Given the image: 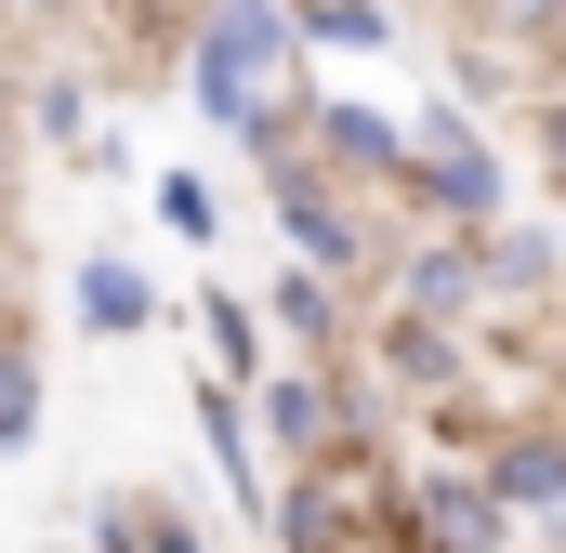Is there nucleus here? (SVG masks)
<instances>
[{"label":"nucleus","mask_w":566,"mask_h":553,"mask_svg":"<svg viewBox=\"0 0 566 553\" xmlns=\"http://www.w3.org/2000/svg\"><path fill=\"white\" fill-rule=\"evenodd\" d=\"M198 330H211V356H224V383H238V369H264V316H251L238 290H211V303H198Z\"/></svg>","instance_id":"obj_14"},{"label":"nucleus","mask_w":566,"mask_h":553,"mask_svg":"<svg viewBox=\"0 0 566 553\" xmlns=\"http://www.w3.org/2000/svg\"><path fill=\"white\" fill-rule=\"evenodd\" d=\"M409 528H422V553H501V501L474 474H422L409 488Z\"/></svg>","instance_id":"obj_4"},{"label":"nucleus","mask_w":566,"mask_h":553,"mask_svg":"<svg viewBox=\"0 0 566 553\" xmlns=\"http://www.w3.org/2000/svg\"><path fill=\"white\" fill-rule=\"evenodd\" d=\"M409 171H422V198H448L461 225H501V145H474V119H422V145H409Z\"/></svg>","instance_id":"obj_2"},{"label":"nucleus","mask_w":566,"mask_h":553,"mask_svg":"<svg viewBox=\"0 0 566 553\" xmlns=\"http://www.w3.org/2000/svg\"><path fill=\"white\" fill-rule=\"evenodd\" d=\"M488 276H474V238H434V251H409V316H461Z\"/></svg>","instance_id":"obj_10"},{"label":"nucleus","mask_w":566,"mask_h":553,"mask_svg":"<svg viewBox=\"0 0 566 553\" xmlns=\"http://www.w3.org/2000/svg\"><path fill=\"white\" fill-rule=\"evenodd\" d=\"M277 316H290V343H329V330H343V303H329V276H316V264L277 290Z\"/></svg>","instance_id":"obj_17"},{"label":"nucleus","mask_w":566,"mask_h":553,"mask_svg":"<svg viewBox=\"0 0 566 553\" xmlns=\"http://www.w3.org/2000/svg\"><path fill=\"white\" fill-rule=\"evenodd\" d=\"M382 369H396V383H448L461 356H448V330H434V316H396V330H382Z\"/></svg>","instance_id":"obj_15"},{"label":"nucleus","mask_w":566,"mask_h":553,"mask_svg":"<svg viewBox=\"0 0 566 553\" xmlns=\"http://www.w3.org/2000/svg\"><path fill=\"white\" fill-rule=\"evenodd\" d=\"M290 53H303V40H290L277 0H224V13L198 27V106H211L224 133H251V145H290L277 133V66Z\"/></svg>","instance_id":"obj_1"},{"label":"nucleus","mask_w":566,"mask_h":553,"mask_svg":"<svg viewBox=\"0 0 566 553\" xmlns=\"http://www.w3.org/2000/svg\"><path fill=\"white\" fill-rule=\"evenodd\" d=\"M488 501H514V514H554V501H566L554 435H501V461H488Z\"/></svg>","instance_id":"obj_7"},{"label":"nucleus","mask_w":566,"mask_h":553,"mask_svg":"<svg viewBox=\"0 0 566 553\" xmlns=\"http://www.w3.org/2000/svg\"><path fill=\"white\" fill-rule=\"evenodd\" d=\"M277 225L303 238V264H316V276L369 264V238H356V211H343V198H329V185H316L303 158H277Z\"/></svg>","instance_id":"obj_3"},{"label":"nucleus","mask_w":566,"mask_h":553,"mask_svg":"<svg viewBox=\"0 0 566 553\" xmlns=\"http://www.w3.org/2000/svg\"><path fill=\"white\" fill-rule=\"evenodd\" d=\"M158 225H171V238H211V185H198V171H158Z\"/></svg>","instance_id":"obj_18"},{"label":"nucleus","mask_w":566,"mask_h":553,"mask_svg":"<svg viewBox=\"0 0 566 553\" xmlns=\"http://www.w3.org/2000/svg\"><path fill=\"white\" fill-rule=\"evenodd\" d=\"M66 303H80V330H106V343H133V330H158V276H145V264H119V251H93Z\"/></svg>","instance_id":"obj_5"},{"label":"nucleus","mask_w":566,"mask_h":553,"mask_svg":"<svg viewBox=\"0 0 566 553\" xmlns=\"http://www.w3.org/2000/svg\"><path fill=\"white\" fill-rule=\"evenodd\" d=\"M290 13V40H303V53H369V40H396V27H382V0H277Z\"/></svg>","instance_id":"obj_9"},{"label":"nucleus","mask_w":566,"mask_h":553,"mask_svg":"<svg viewBox=\"0 0 566 553\" xmlns=\"http://www.w3.org/2000/svg\"><path fill=\"white\" fill-rule=\"evenodd\" d=\"M198 435H211L224 488H238V501H264V461H251V421H238V383H198Z\"/></svg>","instance_id":"obj_11"},{"label":"nucleus","mask_w":566,"mask_h":553,"mask_svg":"<svg viewBox=\"0 0 566 553\" xmlns=\"http://www.w3.org/2000/svg\"><path fill=\"white\" fill-rule=\"evenodd\" d=\"M316 145H329V171H369V185H409V133H396L382 106H316Z\"/></svg>","instance_id":"obj_6"},{"label":"nucleus","mask_w":566,"mask_h":553,"mask_svg":"<svg viewBox=\"0 0 566 553\" xmlns=\"http://www.w3.org/2000/svg\"><path fill=\"white\" fill-rule=\"evenodd\" d=\"M277 528H290V553H343V474H329V461L277 501Z\"/></svg>","instance_id":"obj_12"},{"label":"nucleus","mask_w":566,"mask_h":553,"mask_svg":"<svg viewBox=\"0 0 566 553\" xmlns=\"http://www.w3.org/2000/svg\"><path fill=\"white\" fill-rule=\"evenodd\" d=\"M264 435L303 448V461H343V448H329V435H343V396H329V383H277V396H264Z\"/></svg>","instance_id":"obj_8"},{"label":"nucleus","mask_w":566,"mask_h":553,"mask_svg":"<svg viewBox=\"0 0 566 553\" xmlns=\"http://www.w3.org/2000/svg\"><path fill=\"white\" fill-rule=\"evenodd\" d=\"M106 541H145V553H211L185 514H158V501H106Z\"/></svg>","instance_id":"obj_16"},{"label":"nucleus","mask_w":566,"mask_h":553,"mask_svg":"<svg viewBox=\"0 0 566 553\" xmlns=\"http://www.w3.org/2000/svg\"><path fill=\"white\" fill-rule=\"evenodd\" d=\"M40 435V343H0V461Z\"/></svg>","instance_id":"obj_13"}]
</instances>
